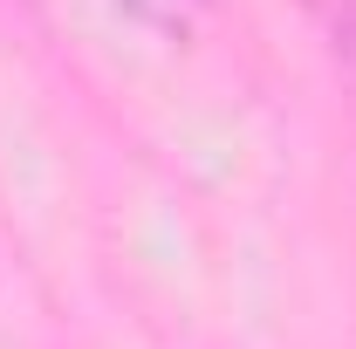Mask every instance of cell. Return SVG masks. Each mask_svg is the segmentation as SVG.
Returning <instances> with one entry per match:
<instances>
[{
    "mask_svg": "<svg viewBox=\"0 0 356 349\" xmlns=\"http://www.w3.org/2000/svg\"><path fill=\"white\" fill-rule=\"evenodd\" d=\"M117 7H124L131 21H144V28H158V35H185L206 0H117Z\"/></svg>",
    "mask_w": 356,
    "mask_h": 349,
    "instance_id": "6da1fadb",
    "label": "cell"
}]
</instances>
